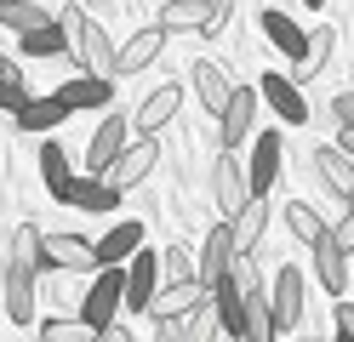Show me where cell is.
<instances>
[{
	"label": "cell",
	"mask_w": 354,
	"mask_h": 342,
	"mask_svg": "<svg viewBox=\"0 0 354 342\" xmlns=\"http://www.w3.org/2000/svg\"><path fill=\"white\" fill-rule=\"evenodd\" d=\"M286 222H292V234H297V245H308V251H315L326 234H331V228L320 222V211H315V205H303V200H292V205H286Z\"/></svg>",
	"instance_id": "4dcf8cb0"
},
{
	"label": "cell",
	"mask_w": 354,
	"mask_h": 342,
	"mask_svg": "<svg viewBox=\"0 0 354 342\" xmlns=\"http://www.w3.org/2000/svg\"><path fill=\"white\" fill-rule=\"evenodd\" d=\"M12 257H24V263H35V268H46V234H40L35 222L12 228Z\"/></svg>",
	"instance_id": "836d02e7"
},
{
	"label": "cell",
	"mask_w": 354,
	"mask_h": 342,
	"mask_svg": "<svg viewBox=\"0 0 354 342\" xmlns=\"http://www.w3.org/2000/svg\"><path fill=\"white\" fill-rule=\"evenodd\" d=\"M40 182H46V194L63 205V194H69L75 171H69V154H63L57 143H46V149H40Z\"/></svg>",
	"instance_id": "f546056e"
},
{
	"label": "cell",
	"mask_w": 354,
	"mask_h": 342,
	"mask_svg": "<svg viewBox=\"0 0 354 342\" xmlns=\"http://www.w3.org/2000/svg\"><path fill=\"white\" fill-rule=\"evenodd\" d=\"M0 23H6L12 35H29V29H40V23H52V12L35 6V0H6V6H0Z\"/></svg>",
	"instance_id": "d6a6232c"
},
{
	"label": "cell",
	"mask_w": 354,
	"mask_h": 342,
	"mask_svg": "<svg viewBox=\"0 0 354 342\" xmlns=\"http://www.w3.org/2000/svg\"><path fill=\"white\" fill-rule=\"evenodd\" d=\"M69 114H75V108L52 91V97H29V108H17V114H12V126H17V131H52V126L69 120Z\"/></svg>",
	"instance_id": "603a6c76"
},
{
	"label": "cell",
	"mask_w": 354,
	"mask_h": 342,
	"mask_svg": "<svg viewBox=\"0 0 354 342\" xmlns=\"http://www.w3.org/2000/svg\"><path fill=\"white\" fill-rule=\"evenodd\" d=\"M326 63H331V29H326V23H315V29H308V52L292 63V80L308 86L315 75H326Z\"/></svg>",
	"instance_id": "484cf974"
},
{
	"label": "cell",
	"mask_w": 354,
	"mask_h": 342,
	"mask_svg": "<svg viewBox=\"0 0 354 342\" xmlns=\"http://www.w3.org/2000/svg\"><path fill=\"white\" fill-rule=\"evenodd\" d=\"M35 263L24 257H6V274H0V291H6V319L12 325H29L35 319Z\"/></svg>",
	"instance_id": "7a4b0ae2"
},
{
	"label": "cell",
	"mask_w": 354,
	"mask_h": 342,
	"mask_svg": "<svg viewBox=\"0 0 354 342\" xmlns=\"http://www.w3.org/2000/svg\"><path fill=\"white\" fill-rule=\"evenodd\" d=\"M315 274H320V285H326L331 296H348V245H343L337 234H326V240L315 245Z\"/></svg>",
	"instance_id": "e0dca14e"
},
{
	"label": "cell",
	"mask_w": 354,
	"mask_h": 342,
	"mask_svg": "<svg viewBox=\"0 0 354 342\" xmlns=\"http://www.w3.org/2000/svg\"><path fill=\"white\" fill-rule=\"evenodd\" d=\"M257 23H263V35H269V46H274V52H286L292 63L308 52V29H303V23H292L286 12H274V6H269V12H263Z\"/></svg>",
	"instance_id": "44dd1931"
},
{
	"label": "cell",
	"mask_w": 354,
	"mask_h": 342,
	"mask_svg": "<svg viewBox=\"0 0 354 342\" xmlns=\"http://www.w3.org/2000/svg\"><path fill=\"white\" fill-rule=\"evenodd\" d=\"M206 6H212V29H206V35H223V29H229V17H234V6H240V0H206Z\"/></svg>",
	"instance_id": "d590c367"
},
{
	"label": "cell",
	"mask_w": 354,
	"mask_h": 342,
	"mask_svg": "<svg viewBox=\"0 0 354 342\" xmlns=\"http://www.w3.org/2000/svg\"><path fill=\"white\" fill-rule=\"evenodd\" d=\"M257 91H263V103H269L286 126H303L308 120V103H303V86L292 80V75H263L257 80Z\"/></svg>",
	"instance_id": "7c38bea8"
},
{
	"label": "cell",
	"mask_w": 354,
	"mask_h": 342,
	"mask_svg": "<svg viewBox=\"0 0 354 342\" xmlns=\"http://www.w3.org/2000/svg\"><path fill=\"white\" fill-rule=\"evenodd\" d=\"M303 6H308V12H320V6H326V0H303Z\"/></svg>",
	"instance_id": "b9f144b4"
},
{
	"label": "cell",
	"mask_w": 354,
	"mask_h": 342,
	"mask_svg": "<svg viewBox=\"0 0 354 342\" xmlns=\"http://www.w3.org/2000/svg\"><path fill=\"white\" fill-rule=\"evenodd\" d=\"M257 103H263V91L252 86H234V103L217 114V137H223V149H240L252 137V120H257Z\"/></svg>",
	"instance_id": "9c48e42d"
},
{
	"label": "cell",
	"mask_w": 354,
	"mask_h": 342,
	"mask_svg": "<svg viewBox=\"0 0 354 342\" xmlns=\"http://www.w3.org/2000/svg\"><path fill=\"white\" fill-rule=\"evenodd\" d=\"M160 29L166 35H206L212 29V6L206 0H166L160 6Z\"/></svg>",
	"instance_id": "ffe728a7"
},
{
	"label": "cell",
	"mask_w": 354,
	"mask_h": 342,
	"mask_svg": "<svg viewBox=\"0 0 354 342\" xmlns=\"http://www.w3.org/2000/svg\"><path fill=\"white\" fill-rule=\"evenodd\" d=\"M234 222V240H240V251H257V240H263V228H269V205H263V194H252L240 211L229 217Z\"/></svg>",
	"instance_id": "83f0119b"
},
{
	"label": "cell",
	"mask_w": 354,
	"mask_h": 342,
	"mask_svg": "<svg viewBox=\"0 0 354 342\" xmlns=\"http://www.w3.org/2000/svg\"><path fill=\"white\" fill-rule=\"evenodd\" d=\"M315 171L326 177L331 194H348L354 189V154H343V149H315Z\"/></svg>",
	"instance_id": "f1b7e54d"
},
{
	"label": "cell",
	"mask_w": 354,
	"mask_h": 342,
	"mask_svg": "<svg viewBox=\"0 0 354 342\" xmlns=\"http://www.w3.org/2000/svg\"><path fill=\"white\" fill-rule=\"evenodd\" d=\"M331 114H337V120H348V126H354V91H337V97H331Z\"/></svg>",
	"instance_id": "74e56055"
},
{
	"label": "cell",
	"mask_w": 354,
	"mask_h": 342,
	"mask_svg": "<svg viewBox=\"0 0 354 342\" xmlns=\"http://www.w3.org/2000/svg\"><path fill=\"white\" fill-rule=\"evenodd\" d=\"M331 234H337V240H343V245L354 251V211H348V222H343V228H331Z\"/></svg>",
	"instance_id": "ab89813d"
},
{
	"label": "cell",
	"mask_w": 354,
	"mask_h": 342,
	"mask_svg": "<svg viewBox=\"0 0 354 342\" xmlns=\"http://www.w3.org/2000/svg\"><path fill=\"white\" fill-rule=\"evenodd\" d=\"M24 40V52L29 57H63V52H75V40H69V29L52 17V23H40V29H29V35H17Z\"/></svg>",
	"instance_id": "4316f807"
},
{
	"label": "cell",
	"mask_w": 354,
	"mask_h": 342,
	"mask_svg": "<svg viewBox=\"0 0 354 342\" xmlns=\"http://www.w3.org/2000/svg\"><path fill=\"white\" fill-rule=\"evenodd\" d=\"M138 251H143V222H138V217H120V222L97 240V257H103V263H131Z\"/></svg>",
	"instance_id": "7402d4cb"
},
{
	"label": "cell",
	"mask_w": 354,
	"mask_h": 342,
	"mask_svg": "<svg viewBox=\"0 0 354 342\" xmlns=\"http://www.w3.org/2000/svg\"><path fill=\"white\" fill-rule=\"evenodd\" d=\"M86 336H97L86 319H46L40 325V342H86Z\"/></svg>",
	"instance_id": "e575fe53"
},
{
	"label": "cell",
	"mask_w": 354,
	"mask_h": 342,
	"mask_svg": "<svg viewBox=\"0 0 354 342\" xmlns=\"http://www.w3.org/2000/svg\"><path fill=\"white\" fill-rule=\"evenodd\" d=\"M57 97L69 103L75 114H86V108H109V103H115V86H109V75L86 68V75H75V80H63V86H57Z\"/></svg>",
	"instance_id": "9a60e30c"
},
{
	"label": "cell",
	"mask_w": 354,
	"mask_h": 342,
	"mask_svg": "<svg viewBox=\"0 0 354 342\" xmlns=\"http://www.w3.org/2000/svg\"><path fill=\"white\" fill-rule=\"evenodd\" d=\"M120 194H126V189H115L109 177L86 171V177H75V182H69L63 205H75V211H115V205H120Z\"/></svg>",
	"instance_id": "2e32d148"
},
{
	"label": "cell",
	"mask_w": 354,
	"mask_h": 342,
	"mask_svg": "<svg viewBox=\"0 0 354 342\" xmlns=\"http://www.w3.org/2000/svg\"><path fill=\"white\" fill-rule=\"evenodd\" d=\"M154 296H160V251H138V257L126 263V308L149 314Z\"/></svg>",
	"instance_id": "8992f818"
},
{
	"label": "cell",
	"mask_w": 354,
	"mask_h": 342,
	"mask_svg": "<svg viewBox=\"0 0 354 342\" xmlns=\"http://www.w3.org/2000/svg\"><path fill=\"white\" fill-rule=\"evenodd\" d=\"M46 268H63V274H92V268H103L97 240H80V234H46Z\"/></svg>",
	"instance_id": "ba28073f"
},
{
	"label": "cell",
	"mask_w": 354,
	"mask_h": 342,
	"mask_svg": "<svg viewBox=\"0 0 354 342\" xmlns=\"http://www.w3.org/2000/svg\"><path fill=\"white\" fill-rule=\"evenodd\" d=\"M115 308H126V263H103L86 303H80V319L92 331H103V325H115Z\"/></svg>",
	"instance_id": "6da1fadb"
},
{
	"label": "cell",
	"mask_w": 354,
	"mask_h": 342,
	"mask_svg": "<svg viewBox=\"0 0 354 342\" xmlns=\"http://www.w3.org/2000/svg\"><path fill=\"white\" fill-rule=\"evenodd\" d=\"M343 211H354V189H348V194H343Z\"/></svg>",
	"instance_id": "60d3db41"
},
{
	"label": "cell",
	"mask_w": 354,
	"mask_h": 342,
	"mask_svg": "<svg viewBox=\"0 0 354 342\" xmlns=\"http://www.w3.org/2000/svg\"><path fill=\"white\" fill-rule=\"evenodd\" d=\"M194 91H201L206 114H223V108L234 103V86H229V75H223L217 63H194Z\"/></svg>",
	"instance_id": "d4e9b609"
},
{
	"label": "cell",
	"mask_w": 354,
	"mask_h": 342,
	"mask_svg": "<svg viewBox=\"0 0 354 342\" xmlns=\"http://www.w3.org/2000/svg\"><path fill=\"white\" fill-rule=\"evenodd\" d=\"M274 325L280 331H292L297 319H303V274H297V263H286L280 274H274Z\"/></svg>",
	"instance_id": "ac0fdd59"
},
{
	"label": "cell",
	"mask_w": 354,
	"mask_h": 342,
	"mask_svg": "<svg viewBox=\"0 0 354 342\" xmlns=\"http://www.w3.org/2000/svg\"><path fill=\"white\" fill-rule=\"evenodd\" d=\"M212 303H217V325H223L229 336H246L252 308H246V285H240V274H229V280L212 285Z\"/></svg>",
	"instance_id": "5bb4252c"
},
{
	"label": "cell",
	"mask_w": 354,
	"mask_h": 342,
	"mask_svg": "<svg viewBox=\"0 0 354 342\" xmlns=\"http://www.w3.org/2000/svg\"><path fill=\"white\" fill-rule=\"evenodd\" d=\"M331 325H337V336L354 342V303H343V296H337V308H331Z\"/></svg>",
	"instance_id": "8d00e7d4"
},
{
	"label": "cell",
	"mask_w": 354,
	"mask_h": 342,
	"mask_svg": "<svg viewBox=\"0 0 354 342\" xmlns=\"http://www.w3.org/2000/svg\"><path fill=\"white\" fill-rule=\"evenodd\" d=\"M166 29H160V23H154V29H138V35H131L126 46H120V52H115V75H138V68H154V63H160V52H166Z\"/></svg>",
	"instance_id": "8fae6325"
},
{
	"label": "cell",
	"mask_w": 354,
	"mask_h": 342,
	"mask_svg": "<svg viewBox=\"0 0 354 342\" xmlns=\"http://www.w3.org/2000/svg\"><path fill=\"white\" fill-rule=\"evenodd\" d=\"M177 103H183V86H171V80H166L160 91H149V97L138 103V131H149V137H154V131H160L171 114H177Z\"/></svg>",
	"instance_id": "cb8c5ba5"
},
{
	"label": "cell",
	"mask_w": 354,
	"mask_h": 342,
	"mask_svg": "<svg viewBox=\"0 0 354 342\" xmlns=\"http://www.w3.org/2000/svg\"><path fill=\"white\" fill-rule=\"evenodd\" d=\"M234 263H240V240H234V222L223 217V222H217L212 234H206V245H201V280H206V285L229 280Z\"/></svg>",
	"instance_id": "5b68a950"
},
{
	"label": "cell",
	"mask_w": 354,
	"mask_h": 342,
	"mask_svg": "<svg viewBox=\"0 0 354 342\" xmlns=\"http://www.w3.org/2000/svg\"><path fill=\"white\" fill-rule=\"evenodd\" d=\"M75 57H80L86 68H97V75H115V40L103 35V23H92V17L80 23V35H75Z\"/></svg>",
	"instance_id": "d6986e66"
},
{
	"label": "cell",
	"mask_w": 354,
	"mask_h": 342,
	"mask_svg": "<svg viewBox=\"0 0 354 342\" xmlns=\"http://www.w3.org/2000/svg\"><path fill=\"white\" fill-rule=\"evenodd\" d=\"M206 296H212V285L201 280V274H189V280H171V285H160V296H154V319H189L194 308H206Z\"/></svg>",
	"instance_id": "52a82bcc"
},
{
	"label": "cell",
	"mask_w": 354,
	"mask_h": 342,
	"mask_svg": "<svg viewBox=\"0 0 354 342\" xmlns=\"http://www.w3.org/2000/svg\"><path fill=\"white\" fill-rule=\"evenodd\" d=\"M337 149L354 154V126H348V120H337Z\"/></svg>",
	"instance_id": "f35d334b"
},
{
	"label": "cell",
	"mask_w": 354,
	"mask_h": 342,
	"mask_svg": "<svg viewBox=\"0 0 354 342\" xmlns=\"http://www.w3.org/2000/svg\"><path fill=\"white\" fill-rule=\"evenodd\" d=\"M126 143H131V126H126V114H103V126L92 131V143H86V171H97V177H109V166L126 154Z\"/></svg>",
	"instance_id": "277c9868"
},
{
	"label": "cell",
	"mask_w": 354,
	"mask_h": 342,
	"mask_svg": "<svg viewBox=\"0 0 354 342\" xmlns=\"http://www.w3.org/2000/svg\"><path fill=\"white\" fill-rule=\"evenodd\" d=\"M280 154H286L280 131H257V137H252V166H246L252 194H269V189H274V177H280Z\"/></svg>",
	"instance_id": "4fadbf2b"
},
{
	"label": "cell",
	"mask_w": 354,
	"mask_h": 342,
	"mask_svg": "<svg viewBox=\"0 0 354 342\" xmlns=\"http://www.w3.org/2000/svg\"><path fill=\"white\" fill-rule=\"evenodd\" d=\"M29 80H24V68H17L12 57H0V103H6V114H17V108H29Z\"/></svg>",
	"instance_id": "1f68e13d"
},
{
	"label": "cell",
	"mask_w": 354,
	"mask_h": 342,
	"mask_svg": "<svg viewBox=\"0 0 354 342\" xmlns=\"http://www.w3.org/2000/svg\"><path fill=\"white\" fill-rule=\"evenodd\" d=\"M154 160H160V143H154V137L143 131L138 143H126V154L115 160V166H109V182H115V189H138V182H149Z\"/></svg>",
	"instance_id": "30bf717a"
},
{
	"label": "cell",
	"mask_w": 354,
	"mask_h": 342,
	"mask_svg": "<svg viewBox=\"0 0 354 342\" xmlns=\"http://www.w3.org/2000/svg\"><path fill=\"white\" fill-rule=\"evenodd\" d=\"M212 200H217V211H223V217H234L240 205L252 200V182H246V171H240L234 149H223V154L212 160Z\"/></svg>",
	"instance_id": "3957f363"
}]
</instances>
